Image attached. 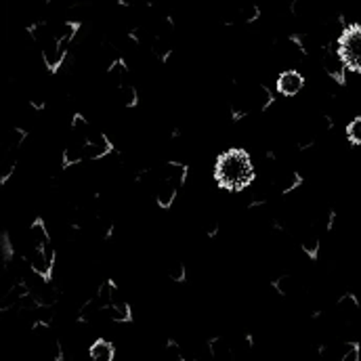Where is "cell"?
Listing matches in <instances>:
<instances>
[{"label":"cell","mask_w":361,"mask_h":361,"mask_svg":"<svg viewBox=\"0 0 361 361\" xmlns=\"http://www.w3.org/2000/svg\"><path fill=\"white\" fill-rule=\"evenodd\" d=\"M166 273H169L171 281H177V283L185 281V277H187V269H185V265H183L180 261H171Z\"/></svg>","instance_id":"16"},{"label":"cell","mask_w":361,"mask_h":361,"mask_svg":"<svg viewBox=\"0 0 361 361\" xmlns=\"http://www.w3.org/2000/svg\"><path fill=\"white\" fill-rule=\"evenodd\" d=\"M30 36L36 44V49L40 51V57H42V63L55 72L63 66L66 61V55H68V44L61 42V38L57 36L53 23H44V21H38L30 27Z\"/></svg>","instance_id":"2"},{"label":"cell","mask_w":361,"mask_h":361,"mask_svg":"<svg viewBox=\"0 0 361 361\" xmlns=\"http://www.w3.org/2000/svg\"><path fill=\"white\" fill-rule=\"evenodd\" d=\"M336 49L349 70L361 72V23H351L343 30Z\"/></svg>","instance_id":"5"},{"label":"cell","mask_w":361,"mask_h":361,"mask_svg":"<svg viewBox=\"0 0 361 361\" xmlns=\"http://www.w3.org/2000/svg\"><path fill=\"white\" fill-rule=\"evenodd\" d=\"M360 345L353 341H341L322 347V357L328 361H360Z\"/></svg>","instance_id":"7"},{"label":"cell","mask_w":361,"mask_h":361,"mask_svg":"<svg viewBox=\"0 0 361 361\" xmlns=\"http://www.w3.org/2000/svg\"><path fill=\"white\" fill-rule=\"evenodd\" d=\"M160 179L164 180H171L173 185H177L180 187L185 180H187V166L185 164H180V162H166L158 173H156Z\"/></svg>","instance_id":"13"},{"label":"cell","mask_w":361,"mask_h":361,"mask_svg":"<svg viewBox=\"0 0 361 361\" xmlns=\"http://www.w3.org/2000/svg\"><path fill=\"white\" fill-rule=\"evenodd\" d=\"M257 179L252 158L246 149H227L214 162V180L227 191H244Z\"/></svg>","instance_id":"1"},{"label":"cell","mask_w":361,"mask_h":361,"mask_svg":"<svg viewBox=\"0 0 361 361\" xmlns=\"http://www.w3.org/2000/svg\"><path fill=\"white\" fill-rule=\"evenodd\" d=\"M271 103H273V94L265 85H244L235 89L231 111L235 118H248L252 114L265 111Z\"/></svg>","instance_id":"3"},{"label":"cell","mask_w":361,"mask_h":361,"mask_svg":"<svg viewBox=\"0 0 361 361\" xmlns=\"http://www.w3.org/2000/svg\"><path fill=\"white\" fill-rule=\"evenodd\" d=\"M360 309L361 305L360 300H357V296H355V294H345V296H341L338 302H336V317H338L343 324H351V322L357 317Z\"/></svg>","instance_id":"10"},{"label":"cell","mask_w":361,"mask_h":361,"mask_svg":"<svg viewBox=\"0 0 361 361\" xmlns=\"http://www.w3.org/2000/svg\"><path fill=\"white\" fill-rule=\"evenodd\" d=\"M347 139H349L351 145L361 147V116L353 118V120L347 124Z\"/></svg>","instance_id":"15"},{"label":"cell","mask_w":361,"mask_h":361,"mask_svg":"<svg viewBox=\"0 0 361 361\" xmlns=\"http://www.w3.org/2000/svg\"><path fill=\"white\" fill-rule=\"evenodd\" d=\"M107 85H109V90L114 92L116 101H120L124 107H135L137 105L139 92H137L135 82H133V76H130L128 66L122 59H116V61L109 63Z\"/></svg>","instance_id":"4"},{"label":"cell","mask_w":361,"mask_h":361,"mask_svg":"<svg viewBox=\"0 0 361 361\" xmlns=\"http://www.w3.org/2000/svg\"><path fill=\"white\" fill-rule=\"evenodd\" d=\"M120 2L130 8H145V6H152L156 0H120Z\"/></svg>","instance_id":"17"},{"label":"cell","mask_w":361,"mask_h":361,"mask_svg":"<svg viewBox=\"0 0 361 361\" xmlns=\"http://www.w3.org/2000/svg\"><path fill=\"white\" fill-rule=\"evenodd\" d=\"M319 61H322V68L326 70V74L336 80V85H345V70H347V66H345L338 49H334V47L324 49L319 53Z\"/></svg>","instance_id":"8"},{"label":"cell","mask_w":361,"mask_h":361,"mask_svg":"<svg viewBox=\"0 0 361 361\" xmlns=\"http://www.w3.org/2000/svg\"><path fill=\"white\" fill-rule=\"evenodd\" d=\"M32 338H34L36 349H38L42 355L51 357L53 361H59L63 357L61 343H59V338L55 336V332L49 328L47 322H36V324H32Z\"/></svg>","instance_id":"6"},{"label":"cell","mask_w":361,"mask_h":361,"mask_svg":"<svg viewBox=\"0 0 361 361\" xmlns=\"http://www.w3.org/2000/svg\"><path fill=\"white\" fill-rule=\"evenodd\" d=\"M319 246H322V235L313 225H307L300 233V248L305 255H309L311 259H315L319 255Z\"/></svg>","instance_id":"12"},{"label":"cell","mask_w":361,"mask_h":361,"mask_svg":"<svg viewBox=\"0 0 361 361\" xmlns=\"http://www.w3.org/2000/svg\"><path fill=\"white\" fill-rule=\"evenodd\" d=\"M275 290L281 296H286V298H296V296L305 294V286H302V281L296 275H281V277H277Z\"/></svg>","instance_id":"11"},{"label":"cell","mask_w":361,"mask_h":361,"mask_svg":"<svg viewBox=\"0 0 361 361\" xmlns=\"http://www.w3.org/2000/svg\"><path fill=\"white\" fill-rule=\"evenodd\" d=\"M275 85H277V90L283 97H296L300 90L305 89V76L298 70H283L277 76V82Z\"/></svg>","instance_id":"9"},{"label":"cell","mask_w":361,"mask_h":361,"mask_svg":"<svg viewBox=\"0 0 361 361\" xmlns=\"http://www.w3.org/2000/svg\"><path fill=\"white\" fill-rule=\"evenodd\" d=\"M89 353L92 361H114L116 347H114V343H109L107 338H97V341H92Z\"/></svg>","instance_id":"14"},{"label":"cell","mask_w":361,"mask_h":361,"mask_svg":"<svg viewBox=\"0 0 361 361\" xmlns=\"http://www.w3.org/2000/svg\"><path fill=\"white\" fill-rule=\"evenodd\" d=\"M21 2L25 4V8H38V6H42V4H47L51 0H21Z\"/></svg>","instance_id":"18"}]
</instances>
